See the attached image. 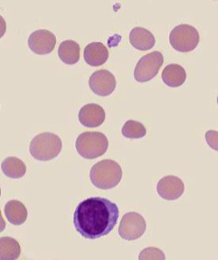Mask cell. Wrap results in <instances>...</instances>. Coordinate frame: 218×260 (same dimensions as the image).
Returning <instances> with one entry per match:
<instances>
[{
  "instance_id": "1",
  "label": "cell",
  "mask_w": 218,
  "mask_h": 260,
  "mask_svg": "<svg viewBox=\"0 0 218 260\" xmlns=\"http://www.w3.org/2000/svg\"><path fill=\"white\" fill-rule=\"evenodd\" d=\"M119 215L116 203L105 198H88L79 203L75 210L74 225L84 239H98L113 231Z\"/></svg>"
},
{
  "instance_id": "2",
  "label": "cell",
  "mask_w": 218,
  "mask_h": 260,
  "mask_svg": "<svg viewBox=\"0 0 218 260\" xmlns=\"http://www.w3.org/2000/svg\"><path fill=\"white\" fill-rule=\"evenodd\" d=\"M122 178V167L113 159H102L94 164L90 172L91 181L98 189H113L120 183Z\"/></svg>"
},
{
  "instance_id": "3",
  "label": "cell",
  "mask_w": 218,
  "mask_h": 260,
  "mask_svg": "<svg viewBox=\"0 0 218 260\" xmlns=\"http://www.w3.org/2000/svg\"><path fill=\"white\" fill-rule=\"evenodd\" d=\"M62 148L63 142L58 135L53 133H42L32 139L29 151L34 159L47 161L57 157Z\"/></svg>"
},
{
  "instance_id": "4",
  "label": "cell",
  "mask_w": 218,
  "mask_h": 260,
  "mask_svg": "<svg viewBox=\"0 0 218 260\" xmlns=\"http://www.w3.org/2000/svg\"><path fill=\"white\" fill-rule=\"evenodd\" d=\"M108 147V139L100 132H85L76 139V150L85 159H95L103 155Z\"/></svg>"
},
{
  "instance_id": "5",
  "label": "cell",
  "mask_w": 218,
  "mask_h": 260,
  "mask_svg": "<svg viewBox=\"0 0 218 260\" xmlns=\"http://www.w3.org/2000/svg\"><path fill=\"white\" fill-rule=\"evenodd\" d=\"M200 37L196 27L188 24L175 26L169 34V43L175 50L182 53L193 51L199 44Z\"/></svg>"
},
{
  "instance_id": "6",
  "label": "cell",
  "mask_w": 218,
  "mask_h": 260,
  "mask_svg": "<svg viewBox=\"0 0 218 260\" xmlns=\"http://www.w3.org/2000/svg\"><path fill=\"white\" fill-rule=\"evenodd\" d=\"M164 63L163 55L159 51L151 52L138 60L134 70V78L139 83L153 79Z\"/></svg>"
},
{
  "instance_id": "7",
  "label": "cell",
  "mask_w": 218,
  "mask_h": 260,
  "mask_svg": "<svg viewBox=\"0 0 218 260\" xmlns=\"http://www.w3.org/2000/svg\"><path fill=\"white\" fill-rule=\"evenodd\" d=\"M146 229L147 223L141 215L137 212H128L121 220L119 235L128 241L136 240L143 236Z\"/></svg>"
},
{
  "instance_id": "8",
  "label": "cell",
  "mask_w": 218,
  "mask_h": 260,
  "mask_svg": "<svg viewBox=\"0 0 218 260\" xmlns=\"http://www.w3.org/2000/svg\"><path fill=\"white\" fill-rule=\"evenodd\" d=\"M89 85L97 95L108 96L115 90L116 79L113 73L106 69H101L92 73L89 79Z\"/></svg>"
},
{
  "instance_id": "9",
  "label": "cell",
  "mask_w": 218,
  "mask_h": 260,
  "mask_svg": "<svg viewBox=\"0 0 218 260\" xmlns=\"http://www.w3.org/2000/svg\"><path fill=\"white\" fill-rule=\"evenodd\" d=\"M55 44L56 37L49 30H35L28 37V46L30 49L38 55L49 54L54 50Z\"/></svg>"
},
{
  "instance_id": "10",
  "label": "cell",
  "mask_w": 218,
  "mask_h": 260,
  "mask_svg": "<svg viewBox=\"0 0 218 260\" xmlns=\"http://www.w3.org/2000/svg\"><path fill=\"white\" fill-rule=\"evenodd\" d=\"M157 191L160 197L167 201H176L183 195L185 184L178 177H164L157 184Z\"/></svg>"
},
{
  "instance_id": "11",
  "label": "cell",
  "mask_w": 218,
  "mask_h": 260,
  "mask_svg": "<svg viewBox=\"0 0 218 260\" xmlns=\"http://www.w3.org/2000/svg\"><path fill=\"white\" fill-rule=\"evenodd\" d=\"M106 114L101 105L88 104L81 108L78 114L79 121L83 125L89 128H95L104 122Z\"/></svg>"
},
{
  "instance_id": "12",
  "label": "cell",
  "mask_w": 218,
  "mask_h": 260,
  "mask_svg": "<svg viewBox=\"0 0 218 260\" xmlns=\"http://www.w3.org/2000/svg\"><path fill=\"white\" fill-rule=\"evenodd\" d=\"M84 57L89 66L100 67L108 60L109 51L101 42L90 43L84 48Z\"/></svg>"
},
{
  "instance_id": "13",
  "label": "cell",
  "mask_w": 218,
  "mask_h": 260,
  "mask_svg": "<svg viewBox=\"0 0 218 260\" xmlns=\"http://www.w3.org/2000/svg\"><path fill=\"white\" fill-rule=\"evenodd\" d=\"M130 42L136 49L146 51L155 46L156 39L150 30L141 26H136L130 31Z\"/></svg>"
},
{
  "instance_id": "14",
  "label": "cell",
  "mask_w": 218,
  "mask_h": 260,
  "mask_svg": "<svg viewBox=\"0 0 218 260\" xmlns=\"http://www.w3.org/2000/svg\"><path fill=\"white\" fill-rule=\"evenodd\" d=\"M162 81L169 87H178L187 79V73L183 67L177 63H170L162 71Z\"/></svg>"
},
{
  "instance_id": "15",
  "label": "cell",
  "mask_w": 218,
  "mask_h": 260,
  "mask_svg": "<svg viewBox=\"0 0 218 260\" xmlns=\"http://www.w3.org/2000/svg\"><path fill=\"white\" fill-rule=\"evenodd\" d=\"M4 212L9 222L15 226L25 223L28 214L25 206L17 200L9 201L5 206Z\"/></svg>"
},
{
  "instance_id": "16",
  "label": "cell",
  "mask_w": 218,
  "mask_h": 260,
  "mask_svg": "<svg viewBox=\"0 0 218 260\" xmlns=\"http://www.w3.org/2000/svg\"><path fill=\"white\" fill-rule=\"evenodd\" d=\"M80 46L76 41L71 39L64 40L59 46V58L64 63L74 64L80 59Z\"/></svg>"
},
{
  "instance_id": "17",
  "label": "cell",
  "mask_w": 218,
  "mask_h": 260,
  "mask_svg": "<svg viewBox=\"0 0 218 260\" xmlns=\"http://www.w3.org/2000/svg\"><path fill=\"white\" fill-rule=\"evenodd\" d=\"M2 172L6 176L12 179H20L25 176L26 166L25 162L17 157H8L1 164Z\"/></svg>"
},
{
  "instance_id": "18",
  "label": "cell",
  "mask_w": 218,
  "mask_h": 260,
  "mask_svg": "<svg viewBox=\"0 0 218 260\" xmlns=\"http://www.w3.org/2000/svg\"><path fill=\"white\" fill-rule=\"evenodd\" d=\"M21 254V248L18 241L10 237L0 239V258L1 260H16Z\"/></svg>"
},
{
  "instance_id": "19",
  "label": "cell",
  "mask_w": 218,
  "mask_h": 260,
  "mask_svg": "<svg viewBox=\"0 0 218 260\" xmlns=\"http://www.w3.org/2000/svg\"><path fill=\"white\" fill-rule=\"evenodd\" d=\"M122 134L125 138L139 139L146 135L147 130L141 122L129 120L122 126Z\"/></svg>"
},
{
  "instance_id": "20",
  "label": "cell",
  "mask_w": 218,
  "mask_h": 260,
  "mask_svg": "<svg viewBox=\"0 0 218 260\" xmlns=\"http://www.w3.org/2000/svg\"><path fill=\"white\" fill-rule=\"evenodd\" d=\"M165 258L164 252L157 248H145L138 256L139 260H164Z\"/></svg>"
},
{
  "instance_id": "21",
  "label": "cell",
  "mask_w": 218,
  "mask_h": 260,
  "mask_svg": "<svg viewBox=\"0 0 218 260\" xmlns=\"http://www.w3.org/2000/svg\"><path fill=\"white\" fill-rule=\"evenodd\" d=\"M206 141L208 146L214 151H218V132L209 130L206 133Z\"/></svg>"
},
{
  "instance_id": "22",
  "label": "cell",
  "mask_w": 218,
  "mask_h": 260,
  "mask_svg": "<svg viewBox=\"0 0 218 260\" xmlns=\"http://www.w3.org/2000/svg\"><path fill=\"white\" fill-rule=\"evenodd\" d=\"M217 105H218V96H217Z\"/></svg>"
}]
</instances>
